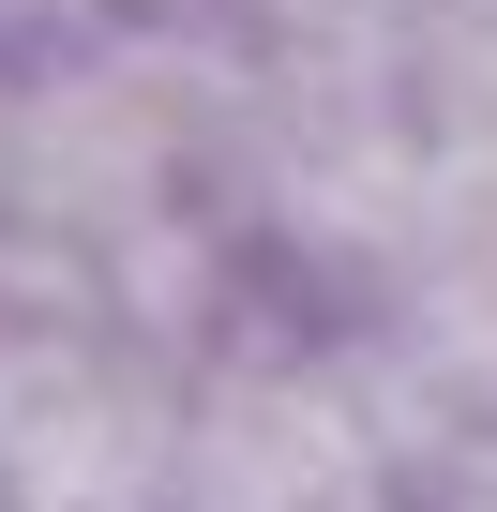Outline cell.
Segmentation results:
<instances>
[{"mask_svg":"<svg viewBox=\"0 0 497 512\" xmlns=\"http://www.w3.org/2000/svg\"><path fill=\"white\" fill-rule=\"evenodd\" d=\"M166 512H407V437L332 332H226L181 392Z\"/></svg>","mask_w":497,"mask_h":512,"instance_id":"6da1fadb","label":"cell"},{"mask_svg":"<svg viewBox=\"0 0 497 512\" xmlns=\"http://www.w3.org/2000/svg\"><path fill=\"white\" fill-rule=\"evenodd\" d=\"M196 362L91 302L0 317V512H166Z\"/></svg>","mask_w":497,"mask_h":512,"instance_id":"7a4b0ae2","label":"cell"}]
</instances>
